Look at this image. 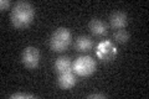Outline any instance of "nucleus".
Listing matches in <instances>:
<instances>
[{
	"instance_id": "obj_1",
	"label": "nucleus",
	"mask_w": 149,
	"mask_h": 99,
	"mask_svg": "<svg viewBox=\"0 0 149 99\" xmlns=\"http://www.w3.org/2000/svg\"><path fill=\"white\" fill-rule=\"evenodd\" d=\"M35 17V8L27 1H17L10 12L11 24L16 29H24L32 22Z\"/></svg>"
},
{
	"instance_id": "obj_2",
	"label": "nucleus",
	"mask_w": 149,
	"mask_h": 99,
	"mask_svg": "<svg viewBox=\"0 0 149 99\" xmlns=\"http://www.w3.org/2000/svg\"><path fill=\"white\" fill-rule=\"evenodd\" d=\"M72 41L71 32L66 27H58L55 30L50 39V47L54 52H63L67 50Z\"/></svg>"
},
{
	"instance_id": "obj_3",
	"label": "nucleus",
	"mask_w": 149,
	"mask_h": 99,
	"mask_svg": "<svg viewBox=\"0 0 149 99\" xmlns=\"http://www.w3.org/2000/svg\"><path fill=\"white\" fill-rule=\"evenodd\" d=\"M21 62L29 69H35L40 63V51L34 46H29L21 55Z\"/></svg>"
},
{
	"instance_id": "obj_4",
	"label": "nucleus",
	"mask_w": 149,
	"mask_h": 99,
	"mask_svg": "<svg viewBox=\"0 0 149 99\" xmlns=\"http://www.w3.org/2000/svg\"><path fill=\"white\" fill-rule=\"evenodd\" d=\"M117 56V47L111 41H103L101 42L97 47V57L102 62H111Z\"/></svg>"
},
{
	"instance_id": "obj_5",
	"label": "nucleus",
	"mask_w": 149,
	"mask_h": 99,
	"mask_svg": "<svg viewBox=\"0 0 149 99\" xmlns=\"http://www.w3.org/2000/svg\"><path fill=\"white\" fill-rule=\"evenodd\" d=\"M73 68L80 76H90L96 69V62L88 56H83L74 62Z\"/></svg>"
},
{
	"instance_id": "obj_6",
	"label": "nucleus",
	"mask_w": 149,
	"mask_h": 99,
	"mask_svg": "<svg viewBox=\"0 0 149 99\" xmlns=\"http://www.w3.org/2000/svg\"><path fill=\"white\" fill-rule=\"evenodd\" d=\"M109 24H111V27L114 30L124 29L128 24L127 14L123 11H114L109 17Z\"/></svg>"
},
{
	"instance_id": "obj_7",
	"label": "nucleus",
	"mask_w": 149,
	"mask_h": 99,
	"mask_svg": "<svg viewBox=\"0 0 149 99\" xmlns=\"http://www.w3.org/2000/svg\"><path fill=\"white\" fill-rule=\"evenodd\" d=\"M77 82L76 76L73 74L72 69L66 71L61 74H58V79H57V84L62 89H71Z\"/></svg>"
},
{
	"instance_id": "obj_8",
	"label": "nucleus",
	"mask_w": 149,
	"mask_h": 99,
	"mask_svg": "<svg viewBox=\"0 0 149 99\" xmlns=\"http://www.w3.org/2000/svg\"><path fill=\"white\" fill-rule=\"evenodd\" d=\"M90 31L93 36L96 37H102L107 35L108 32V26L104 21H102L101 19H92L90 22Z\"/></svg>"
},
{
	"instance_id": "obj_9",
	"label": "nucleus",
	"mask_w": 149,
	"mask_h": 99,
	"mask_svg": "<svg viewBox=\"0 0 149 99\" xmlns=\"http://www.w3.org/2000/svg\"><path fill=\"white\" fill-rule=\"evenodd\" d=\"M93 40L88 36H78L74 41V48L78 52H90L93 48Z\"/></svg>"
},
{
	"instance_id": "obj_10",
	"label": "nucleus",
	"mask_w": 149,
	"mask_h": 99,
	"mask_svg": "<svg viewBox=\"0 0 149 99\" xmlns=\"http://www.w3.org/2000/svg\"><path fill=\"white\" fill-rule=\"evenodd\" d=\"M71 60L67 56H61V57H58L57 60L55 61L54 63V71L57 74H61L63 72H66V71H70L71 69Z\"/></svg>"
},
{
	"instance_id": "obj_11",
	"label": "nucleus",
	"mask_w": 149,
	"mask_h": 99,
	"mask_svg": "<svg viewBox=\"0 0 149 99\" xmlns=\"http://www.w3.org/2000/svg\"><path fill=\"white\" fill-rule=\"evenodd\" d=\"M113 39L117 44H127L128 40H129V34L125 30L120 29V30H117L113 34Z\"/></svg>"
},
{
	"instance_id": "obj_12",
	"label": "nucleus",
	"mask_w": 149,
	"mask_h": 99,
	"mask_svg": "<svg viewBox=\"0 0 149 99\" xmlns=\"http://www.w3.org/2000/svg\"><path fill=\"white\" fill-rule=\"evenodd\" d=\"M11 99H20V98H25V99H31V98H35L34 94H30V93H14L10 96Z\"/></svg>"
},
{
	"instance_id": "obj_13",
	"label": "nucleus",
	"mask_w": 149,
	"mask_h": 99,
	"mask_svg": "<svg viewBox=\"0 0 149 99\" xmlns=\"http://www.w3.org/2000/svg\"><path fill=\"white\" fill-rule=\"evenodd\" d=\"M10 5H11L10 0H1V1H0V10L5 11V10H8V9L10 8Z\"/></svg>"
},
{
	"instance_id": "obj_14",
	"label": "nucleus",
	"mask_w": 149,
	"mask_h": 99,
	"mask_svg": "<svg viewBox=\"0 0 149 99\" xmlns=\"http://www.w3.org/2000/svg\"><path fill=\"white\" fill-rule=\"evenodd\" d=\"M87 98H95V99H106L107 96L106 94H102V93H92V94H88Z\"/></svg>"
}]
</instances>
